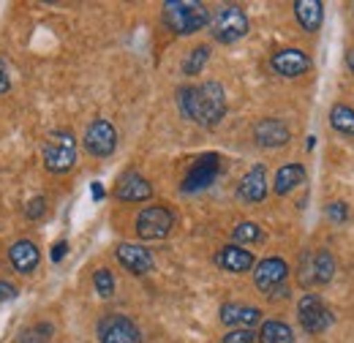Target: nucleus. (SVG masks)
I'll return each mask as SVG.
<instances>
[{"label": "nucleus", "instance_id": "f257e3e1", "mask_svg": "<svg viewBox=\"0 0 354 343\" xmlns=\"http://www.w3.org/2000/svg\"><path fill=\"white\" fill-rule=\"evenodd\" d=\"M177 106L185 120L196 126H216L226 115V93L221 82H202V85H185L177 90Z\"/></svg>", "mask_w": 354, "mask_h": 343}, {"label": "nucleus", "instance_id": "f03ea898", "mask_svg": "<svg viewBox=\"0 0 354 343\" xmlns=\"http://www.w3.org/2000/svg\"><path fill=\"white\" fill-rule=\"evenodd\" d=\"M164 25L175 36H191L210 25V11L199 0H169L164 3Z\"/></svg>", "mask_w": 354, "mask_h": 343}, {"label": "nucleus", "instance_id": "7ed1b4c3", "mask_svg": "<svg viewBox=\"0 0 354 343\" xmlns=\"http://www.w3.org/2000/svg\"><path fill=\"white\" fill-rule=\"evenodd\" d=\"M77 164V136L68 129H57L44 142V167L52 174H66Z\"/></svg>", "mask_w": 354, "mask_h": 343}, {"label": "nucleus", "instance_id": "20e7f679", "mask_svg": "<svg viewBox=\"0 0 354 343\" xmlns=\"http://www.w3.org/2000/svg\"><path fill=\"white\" fill-rule=\"evenodd\" d=\"M335 275V259L327 248H316V251H308L303 254L300 261H297V278L306 289H313V286H327Z\"/></svg>", "mask_w": 354, "mask_h": 343}, {"label": "nucleus", "instance_id": "39448f33", "mask_svg": "<svg viewBox=\"0 0 354 343\" xmlns=\"http://www.w3.org/2000/svg\"><path fill=\"white\" fill-rule=\"evenodd\" d=\"M248 17L240 6H221L213 17H210V30H213V39L218 44H234L240 39L248 36Z\"/></svg>", "mask_w": 354, "mask_h": 343}, {"label": "nucleus", "instance_id": "423d86ee", "mask_svg": "<svg viewBox=\"0 0 354 343\" xmlns=\"http://www.w3.org/2000/svg\"><path fill=\"white\" fill-rule=\"evenodd\" d=\"M172 226H175V215L169 213L164 205H150L136 215L139 240H164V237H169Z\"/></svg>", "mask_w": 354, "mask_h": 343}, {"label": "nucleus", "instance_id": "0eeeda50", "mask_svg": "<svg viewBox=\"0 0 354 343\" xmlns=\"http://www.w3.org/2000/svg\"><path fill=\"white\" fill-rule=\"evenodd\" d=\"M98 343H142V330L123 313H106L98 322Z\"/></svg>", "mask_w": 354, "mask_h": 343}, {"label": "nucleus", "instance_id": "6e6552de", "mask_svg": "<svg viewBox=\"0 0 354 343\" xmlns=\"http://www.w3.org/2000/svg\"><path fill=\"white\" fill-rule=\"evenodd\" d=\"M297 319H300V327L306 333L319 335L333 324V310L322 302L319 295H303L297 302Z\"/></svg>", "mask_w": 354, "mask_h": 343}, {"label": "nucleus", "instance_id": "1a4fd4ad", "mask_svg": "<svg viewBox=\"0 0 354 343\" xmlns=\"http://www.w3.org/2000/svg\"><path fill=\"white\" fill-rule=\"evenodd\" d=\"M82 145H85V150H88L90 156L106 158V156H112L115 147H118V131H115V126H112L109 120L98 118V120H93L88 126Z\"/></svg>", "mask_w": 354, "mask_h": 343}, {"label": "nucleus", "instance_id": "9d476101", "mask_svg": "<svg viewBox=\"0 0 354 343\" xmlns=\"http://www.w3.org/2000/svg\"><path fill=\"white\" fill-rule=\"evenodd\" d=\"M286 278H289V264L278 257L262 259V261L257 264V270H254V284H257L259 292H265L267 297H270L275 289H281V286L286 284Z\"/></svg>", "mask_w": 354, "mask_h": 343}, {"label": "nucleus", "instance_id": "9b49d317", "mask_svg": "<svg viewBox=\"0 0 354 343\" xmlns=\"http://www.w3.org/2000/svg\"><path fill=\"white\" fill-rule=\"evenodd\" d=\"M270 68H272L278 77L295 80V77H303V74L310 71V57H308V52L289 46V49H281V52H275V55L270 57Z\"/></svg>", "mask_w": 354, "mask_h": 343}, {"label": "nucleus", "instance_id": "f8f14e48", "mask_svg": "<svg viewBox=\"0 0 354 343\" xmlns=\"http://www.w3.org/2000/svg\"><path fill=\"white\" fill-rule=\"evenodd\" d=\"M218 161L221 158L216 153H207V156L196 158V164L191 167V172L183 180V191L185 194H194V191H202V188L213 185V180L218 177Z\"/></svg>", "mask_w": 354, "mask_h": 343}, {"label": "nucleus", "instance_id": "ddd939ff", "mask_svg": "<svg viewBox=\"0 0 354 343\" xmlns=\"http://www.w3.org/2000/svg\"><path fill=\"white\" fill-rule=\"evenodd\" d=\"M254 139H257V145L265 147V150H278V147H286V145H289L292 131H289V126H286L283 120H278V118H265V120L257 123Z\"/></svg>", "mask_w": 354, "mask_h": 343}, {"label": "nucleus", "instance_id": "4468645a", "mask_svg": "<svg viewBox=\"0 0 354 343\" xmlns=\"http://www.w3.org/2000/svg\"><path fill=\"white\" fill-rule=\"evenodd\" d=\"M115 257H118V261H120L129 272H133V275H147V272H153V267H156L153 254H150L145 245H136V243H120L118 251H115Z\"/></svg>", "mask_w": 354, "mask_h": 343}, {"label": "nucleus", "instance_id": "2eb2a0df", "mask_svg": "<svg viewBox=\"0 0 354 343\" xmlns=\"http://www.w3.org/2000/svg\"><path fill=\"white\" fill-rule=\"evenodd\" d=\"M153 196V185H150V180H145L139 172H126L120 180H118V185H115V199H120V202H133V205H139V202H147Z\"/></svg>", "mask_w": 354, "mask_h": 343}, {"label": "nucleus", "instance_id": "dca6fc26", "mask_svg": "<svg viewBox=\"0 0 354 343\" xmlns=\"http://www.w3.org/2000/svg\"><path fill=\"white\" fill-rule=\"evenodd\" d=\"M8 261L11 267L19 272V275H33L39 270V261H41V251L33 240H17L11 248H8Z\"/></svg>", "mask_w": 354, "mask_h": 343}, {"label": "nucleus", "instance_id": "f3484780", "mask_svg": "<svg viewBox=\"0 0 354 343\" xmlns=\"http://www.w3.org/2000/svg\"><path fill=\"white\" fill-rule=\"evenodd\" d=\"M237 196L243 199V202H251V205H257V202H262L267 196V169L262 164H257V167H251V169L243 174V180H240V185H237Z\"/></svg>", "mask_w": 354, "mask_h": 343}, {"label": "nucleus", "instance_id": "a211bd4d", "mask_svg": "<svg viewBox=\"0 0 354 343\" xmlns=\"http://www.w3.org/2000/svg\"><path fill=\"white\" fill-rule=\"evenodd\" d=\"M221 322L226 327H245V330H251V327H257L259 322H262V310L259 308H254V305H240V302H226L221 305Z\"/></svg>", "mask_w": 354, "mask_h": 343}, {"label": "nucleus", "instance_id": "6ab92c4d", "mask_svg": "<svg viewBox=\"0 0 354 343\" xmlns=\"http://www.w3.org/2000/svg\"><path fill=\"white\" fill-rule=\"evenodd\" d=\"M216 264L226 272L240 275V272H248L254 267V254L245 251L243 245H223L221 251L216 254Z\"/></svg>", "mask_w": 354, "mask_h": 343}, {"label": "nucleus", "instance_id": "aec40b11", "mask_svg": "<svg viewBox=\"0 0 354 343\" xmlns=\"http://www.w3.org/2000/svg\"><path fill=\"white\" fill-rule=\"evenodd\" d=\"M295 17L306 33H316L324 22V6L319 0H297L295 3Z\"/></svg>", "mask_w": 354, "mask_h": 343}, {"label": "nucleus", "instance_id": "412c9836", "mask_svg": "<svg viewBox=\"0 0 354 343\" xmlns=\"http://www.w3.org/2000/svg\"><path fill=\"white\" fill-rule=\"evenodd\" d=\"M303 180H306V169H303V164H283L281 169L275 172L272 191H275L278 196H286V194H292L297 185H303Z\"/></svg>", "mask_w": 354, "mask_h": 343}, {"label": "nucleus", "instance_id": "4be33fe9", "mask_svg": "<svg viewBox=\"0 0 354 343\" xmlns=\"http://www.w3.org/2000/svg\"><path fill=\"white\" fill-rule=\"evenodd\" d=\"M259 343H295V330L281 322V319H270L259 327V335H257Z\"/></svg>", "mask_w": 354, "mask_h": 343}, {"label": "nucleus", "instance_id": "5701e85b", "mask_svg": "<svg viewBox=\"0 0 354 343\" xmlns=\"http://www.w3.org/2000/svg\"><path fill=\"white\" fill-rule=\"evenodd\" d=\"M330 126L344 133V136H354V109L349 104H335L330 109Z\"/></svg>", "mask_w": 354, "mask_h": 343}, {"label": "nucleus", "instance_id": "b1692460", "mask_svg": "<svg viewBox=\"0 0 354 343\" xmlns=\"http://www.w3.org/2000/svg\"><path fill=\"white\" fill-rule=\"evenodd\" d=\"M207 60H210V46H196V49H191L188 52V57L183 60V74L185 77H196L205 66H207Z\"/></svg>", "mask_w": 354, "mask_h": 343}, {"label": "nucleus", "instance_id": "393cba45", "mask_svg": "<svg viewBox=\"0 0 354 343\" xmlns=\"http://www.w3.org/2000/svg\"><path fill=\"white\" fill-rule=\"evenodd\" d=\"M265 234H262V226L259 223H254V221H243V223H237L234 229H232V240L237 243V245H243V243H259Z\"/></svg>", "mask_w": 354, "mask_h": 343}, {"label": "nucleus", "instance_id": "a878e982", "mask_svg": "<svg viewBox=\"0 0 354 343\" xmlns=\"http://www.w3.org/2000/svg\"><path fill=\"white\" fill-rule=\"evenodd\" d=\"M52 333H55V327H52V324H46V322H41V324H33V327L22 330L14 343H49Z\"/></svg>", "mask_w": 354, "mask_h": 343}, {"label": "nucleus", "instance_id": "bb28decb", "mask_svg": "<svg viewBox=\"0 0 354 343\" xmlns=\"http://www.w3.org/2000/svg\"><path fill=\"white\" fill-rule=\"evenodd\" d=\"M93 286H95V295H98V297L109 300V297L115 295V275H112L106 267H101V270L93 272Z\"/></svg>", "mask_w": 354, "mask_h": 343}, {"label": "nucleus", "instance_id": "cd10ccee", "mask_svg": "<svg viewBox=\"0 0 354 343\" xmlns=\"http://www.w3.org/2000/svg\"><path fill=\"white\" fill-rule=\"evenodd\" d=\"M257 341V333L254 330H245V327H234L223 335V343H254Z\"/></svg>", "mask_w": 354, "mask_h": 343}, {"label": "nucleus", "instance_id": "c85d7f7f", "mask_svg": "<svg viewBox=\"0 0 354 343\" xmlns=\"http://www.w3.org/2000/svg\"><path fill=\"white\" fill-rule=\"evenodd\" d=\"M327 218H330L333 223H344V221L349 218V205H346V202H330V205H327Z\"/></svg>", "mask_w": 354, "mask_h": 343}, {"label": "nucleus", "instance_id": "c756f323", "mask_svg": "<svg viewBox=\"0 0 354 343\" xmlns=\"http://www.w3.org/2000/svg\"><path fill=\"white\" fill-rule=\"evenodd\" d=\"M44 213H46V199H44V196H36V199H30V202H28V210H25V215H28L30 221H39Z\"/></svg>", "mask_w": 354, "mask_h": 343}, {"label": "nucleus", "instance_id": "7c9ffc66", "mask_svg": "<svg viewBox=\"0 0 354 343\" xmlns=\"http://www.w3.org/2000/svg\"><path fill=\"white\" fill-rule=\"evenodd\" d=\"M11 90V77H8V66H6V60L0 57V95L3 93H8Z\"/></svg>", "mask_w": 354, "mask_h": 343}, {"label": "nucleus", "instance_id": "2f4dec72", "mask_svg": "<svg viewBox=\"0 0 354 343\" xmlns=\"http://www.w3.org/2000/svg\"><path fill=\"white\" fill-rule=\"evenodd\" d=\"M14 297H17V286L0 281V302H8V300H14Z\"/></svg>", "mask_w": 354, "mask_h": 343}, {"label": "nucleus", "instance_id": "473e14b6", "mask_svg": "<svg viewBox=\"0 0 354 343\" xmlns=\"http://www.w3.org/2000/svg\"><path fill=\"white\" fill-rule=\"evenodd\" d=\"M66 251H68V243H66V240L55 243V245H52V261H63V259H66Z\"/></svg>", "mask_w": 354, "mask_h": 343}, {"label": "nucleus", "instance_id": "72a5a7b5", "mask_svg": "<svg viewBox=\"0 0 354 343\" xmlns=\"http://www.w3.org/2000/svg\"><path fill=\"white\" fill-rule=\"evenodd\" d=\"M104 196V188H101V183H93V199H101Z\"/></svg>", "mask_w": 354, "mask_h": 343}, {"label": "nucleus", "instance_id": "f704fd0d", "mask_svg": "<svg viewBox=\"0 0 354 343\" xmlns=\"http://www.w3.org/2000/svg\"><path fill=\"white\" fill-rule=\"evenodd\" d=\"M346 63H349V68L354 71V49L349 52V55H346Z\"/></svg>", "mask_w": 354, "mask_h": 343}]
</instances>
